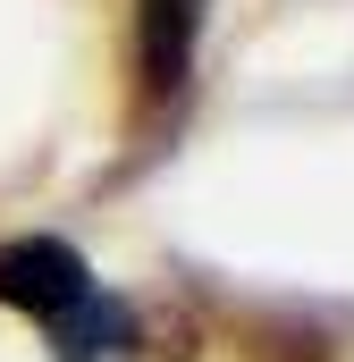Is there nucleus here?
Instances as JSON below:
<instances>
[{"instance_id": "1", "label": "nucleus", "mask_w": 354, "mask_h": 362, "mask_svg": "<svg viewBox=\"0 0 354 362\" xmlns=\"http://www.w3.org/2000/svg\"><path fill=\"white\" fill-rule=\"evenodd\" d=\"M0 312H17L51 362H144V346H152L135 295H118L51 228L0 236Z\"/></svg>"}, {"instance_id": "2", "label": "nucleus", "mask_w": 354, "mask_h": 362, "mask_svg": "<svg viewBox=\"0 0 354 362\" xmlns=\"http://www.w3.org/2000/svg\"><path fill=\"white\" fill-rule=\"evenodd\" d=\"M202 25H211V0H135V135L144 144L177 127V110L194 93Z\"/></svg>"}]
</instances>
